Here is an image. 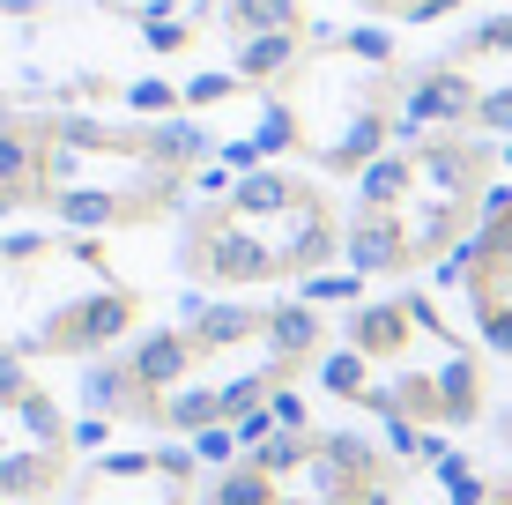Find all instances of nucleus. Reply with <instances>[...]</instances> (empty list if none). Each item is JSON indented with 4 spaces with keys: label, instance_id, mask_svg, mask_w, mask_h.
I'll return each instance as SVG.
<instances>
[{
    "label": "nucleus",
    "instance_id": "nucleus-1",
    "mask_svg": "<svg viewBox=\"0 0 512 505\" xmlns=\"http://www.w3.org/2000/svg\"><path fill=\"white\" fill-rule=\"evenodd\" d=\"M327 364V320L297 298H223L193 305L179 327H149V335L119 342L112 357L82 364V402L104 424L134 431H238L260 402H282L305 372Z\"/></svg>",
    "mask_w": 512,
    "mask_h": 505
},
{
    "label": "nucleus",
    "instance_id": "nucleus-2",
    "mask_svg": "<svg viewBox=\"0 0 512 505\" xmlns=\"http://www.w3.org/2000/svg\"><path fill=\"white\" fill-rule=\"evenodd\" d=\"M208 134L171 127H104L67 112H8L0 104V216L38 208L67 231H127V223L179 216Z\"/></svg>",
    "mask_w": 512,
    "mask_h": 505
},
{
    "label": "nucleus",
    "instance_id": "nucleus-3",
    "mask_svg": "<svg viewBox=\"0 0 512 505\" xmlns=\"http://www.w3.org/2000/svg\"><path fill=\"white\" fill-rule=\"evenodd\" d=\"M320 387L401 431H468L490 416V372L423 290H386L342 320Z\"/></svg>",
    "mask_w": 512,
    "mask_h": 505
},
{
    "label": "nucleus",
    "instance_id": "nucleus-4",
    "mask_svg": "<svg viewBox=\"0 0 512 505\" xmlns=\"http://www.w3.org/2000/svg\"><path fill=\"white\" fill-rule=\"evenodd\" d=\"M498 156L468 134L416 149H386L372 171L357 179V208H349V268L372 275H423L438 260H461L468 238L483 231Z\"/></svg>",
    "mask_w": 512,
    "mask_h": 505
},
{
    "label": "nucleus",
    "instance_id": "nucleus-5",
    "mask_svg": "<svg viewBox=\"0 0 512 505\" xmlns=\"http://www.w3.org/2000/svg\"><path fill=\"white\" fill-rule=\"evenodd\" d=\"M334 253H349V216L305 171H245L179 223V275L201 290L312 283Z\"/></svg>",
    "mask_w": 512,
    "mask_h": 505
},
{
    "label": "nucleus",
    "instance_id": "nucleus-6",
    "mask_svg": "<svg viewBox=\"0 0 512 505\" xmlns=\"http://www.w3.org/2000/svg\"><path fill=\"white\" fill-rule=\"evenodd\" d=\"M149 298L67 231H8L0 238V357L23 364H97L134 342Z\"/></svg>",
    "mask_w": 512,
    "mask_h": 505
},
{
    "label": "nucleus",
    "instance_id": "nucleus-7",
    "mask_svg": "<svg viewBox=\"0 0 512 505\" xmlns=\"http://www.w3.org/2000/svg\"><path fill=\"white\" fill-rule=\"evenodd\" d=\"M409 468L372 431L290 424L216 468L208 505H394Z\"/></svg>",
    "mask_w": 512,
    "mask_h": 505
},
{
    "label": "nucleus",
    "instance_id": "nucleus-8",
    "mask_svg": "<svg viewBox=\"0 0 512 505\" xmlns=\"http://www.w3.org/2000/svg\"><path fill=\"white\" fill-rule=\"evenodd\" d=\"M75 454L82 431L67 424L38 364L0 357V505H45L75 491Z\"/></svg>",
    "mask_w": 512,
    "mask_h": 505
},
{
    "label": "nucleus",
    "instance_id": "nucleus-9",
    "mask_svg": "<svg viewBox=\"0 0 512 505\" xmlns=\"http://www.w3.org/2000/svg\"><path fill=\"white\" fill-rule=\"evenodd\" d=\"M453 52H461V60H431V67L409 82L401 134H423V127L512 134V15L475 23Z\"/></svg>",
    "mask_w": 512,
    "mask_h": 505
},
{
    "label": "nucleus",
    "instance_id": "nucleus-10",
    "mask_svg": "<svg viewBox=\"0 0 512 505\" xmlns=\"http://www.w3.org/2000/svg\"><path fill=\"white\" fill-rule=\"evenodd\" d=\"M67 505H208L201 468L171 446L156 454H104L90 461V476H75Z\"/></svg>",
    "mask_w": 512,
    "mask_h": 505
},
{
    "label": "nucleus",
    "instance_id": "nucleus-11",
    "mask_svg": "<svg viewBox=\"0 0 512 505\" xmlns=\"http://www.w3.org/2000/svg\"><path fill=\"white\" fill-rule=\"evenodd\" d=\"M461 298H468L475 335L512 364V194L490 201L483 231L468 238V253H461Z\"/></svg>",
    "mask_w": 512,
    "mask_h": 505
},
{
    "label": "nucleus",
    "instance_id": "nucleus-12",
    "mask_svg": "<svg viewBox=\"0 0 512 505\" xmlns=\"http://www.w3.org/2000/svg\"><path fill=\"white\" fill-rule=\"evenodd\" d=\"M498 454H505V446H498ZM416 461L438 468V483H446L453 505H512V454H505L498 468H468V461H453L446 446H423Z\"/></svg>",
    "mask_w": 512,
    "mask_h": 505
},
{
    "label": "nucleus",
    "instance_id": "nucleus-13",
    "mask_svg": "<svg viewBox=\"0 0 512 505\" xmlns=\"http://www.w3.org/2000/svg\"><path fill=\"white\" fill-rule=\"evenodd\" d=\"M223 23L238 38H268V30H305L297 23V0H223Z\"/></svg>",
    "mask_w": 512,
    "mask_h": 505
},
{
    "label": "nucleus",
    "instance_id": "nucleus-14",
    "mask_svg": "<svg viewBox=\"0 0 512 505\" xmlns=\"http://www.w3.org/2000/svg\"><path fill=\"white\" fill-rule=\"evenodd\" d=\"M127 104H134V112H171V90H164V82H134Z\"/></svg>",
    "mask_w": 512,
    "mask_h": 505
},
{
    "label": "nucleus",
    "instance_id": "nucleus-15",
    "mask_svg": "<svg viewBox=\"0 0 512 505\" xmlns=\"http://www.w3.org/2000/svg\"><path fill=\"white\" fill-rule=\"evenodd\" d=\"M231 90H238V75H201V82H193L186 97H193V104H223Z\"/></svg>",
    "mask_w": 512,
    "mask_h": 505
},
{
    "label": "nucleus",
    "instance_id": "nucleus-16",
    "mask_svg": "<svg viewBox=\"0 0 512 505\" xmlns=\"http://www.w3.org/2000/svg\"><path fill=\"white\" fill-rule=\"evenodd\" d=\"M149 45H156V52H179L186 30H179V23H149Z\"/></svg>",
    "mask_w": 512,
    "mask_h": 505
},
{
    "label": "nucleus",
    "instance_id": "nucleus-17",
    "mask_svg": "<svg viewBox=\"0 0 512 505\" xmlns=\"http://www.w3.org/2000/svg\"><path fill=\"white\" fill-rule=\"evenodd\" d=\"M490 431H498V446H505V454H512V402H505L498 416H490Z\"/></svg>",
    "mask_w": 512,
    "mask_h": 505
}]
</instances>
